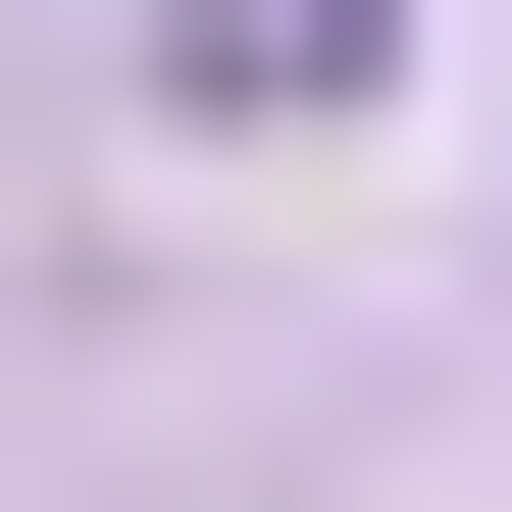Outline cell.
Wrapping results in <instances>:
<instances>
[{
    "label": "cell",
    "instance_id": "1",
    "mask_svg": "<svg viewBox=\"0 0 512 512\" xmlns=\"http://www.w3.org/2000/svg\"><path fill=\"white\" fill-rule=\"evenodd\" d=\"M359 52H410V0H205V103H359Z\"/></svg>",
    "mask_w": 512,
    "mask_h": 512
}]
</instances>
